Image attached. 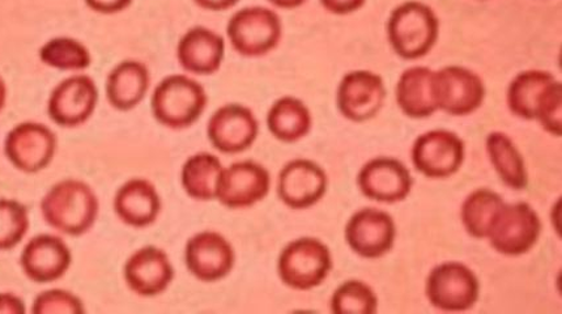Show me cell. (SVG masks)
Here are the masks:
<instances>
[{"label":"cell","instance_id":"6da1fadb","mask_svg":"<svg viewBox=\"0 0 562 314\" xmlns=\"http://www.w3.org/2000/svg\"><path fill=\"white\" fill-rule=\"evenodd\" d=\"M507 106L517 117L537 120L547 133L562 134V86L551 72L529 70L513 79Z\"/></svg>","mask_w":562,"mask_h":314},{"label":"cell","instance_id":"7a4b0ae2","mask_svg":"<svg viewBox=\"0 0 562 314\" xmlns=\"http://www.w3.org/2000/svg\"><path fill=\"white\" fill-rule=\"evenodd\" d=\"M44 220L70 236L85 235L99 214L98 197L83 181L66 180L49 190L41 202Z\"/></svg>","mask_w":562,"mask_h":314},{"label":"cell","instance_id":"3957f363","mask_svg":"<svg viewBox=\"0 0 562 314\" xmlns=\"http://www.w3.org/2000/svg\"><path fill=\"white\" fill-rule=\"evenodd\" d=\"M440 22L429 5L406 2L396 7L387 23L390 44L403 59L427 56L437 43Z\"/></svg>","mask_w":562,"mask_h":314},{"label":"cell","instance_id":"277c9868","mask_svg":"<svg viewBox=\"0 0 562 314\" xmlns=\"http://www.w3.org/2000/svg\"><path fill=\"white\" fill-rule=\"evenodd\" d=\"M207 106L202 85L187 75H171L155 88L150 109L160 125L181 130L194 125Z\"/></svg>","mask_w":562,"mask_h":314},{"label":"cell","instance_id":"5b68a950","mask_svg":"<svg viewBox=\"0 0 562 314\" xmlns=\"http://www.w3.org/2000/svg\"><path fill=\"white\" fill-rule=\"evenodd\" d=\"M331 269L330 249L313 237L299 238L288 244L278 262L281 282L299 291H310L321 285Z\"/></svg>","mask_w":562,"mask_h":314},{"label":"cell","instance_id":"8992f818","mask_svg":"<svg viewBox=\"0 0 562 314\" xmlns=\"http://www.w3.org/2000/svg\"><path fill=\"white\" fill-rule=\"evenodd\" d=\"M281 32L278 13L260 5L237 11L226 29L233 49L248 58L263 57L276 49Z\"/></svg>","mask_w":562,"mask_h":314},{"label":"cell","instance_id":"52a82bcc","mask_svg":"<svg viewBox=\"0 0 562 314\" xmlns=\"http://www.w3.org/2000/svg\"><path fill=\"white\" fill-rule=\"evenodd\" d=\"M425 292L429 303L447 312L469 311L477 303L480 283L469 266L445 262L429 272Z\"/></svg>","mask_w":562,"mask_h":314},{"label":"cell","instance_id":"ba28073f","mask_svg":"<svg viewBox=\"0 0 562 314\" xmlns=\"http://www.w3.org/2000/svg\"><path fill=\"white\" fill-rule=\"evenodd\" d=\"M540 232V217L529 203H505L488 238L496 251L504 256L518 257L537 245Z\"/></svg>","mask_w":562,"mask_h":314},{"label":"cell","instance_id":"9c48e42d","mask_svg":"<svg viewBox=\"0 0 562 314\" xmlns=\"http://www.w3.org/2000/svg\"><path fill=\"white\" fill-rule=\"evenodd\" d=\"M464 152L461 136L449 130H431L415 141L413 162L428 179H448L461 169Z\"/></svg>","mask_w":562,"mask_h":314},{"label":"cell","instance_id":"30bf717a","mask_svg":"<svg viewBox=\"0 0 562 314\" xmlns=\"http://www.w3.org/2000/svg\"><path fill=\"white\" fill-rule=\"evenodd\" d=\"M57 152V136L37 122H24L11 130L4 142V153L12 166L25 173L45 169Z\"/></svg>","mask_w":562,"mask_h":314},{"label":"cell","instance_id":"8fae6325","mask_svg":"<svg viewBox=\"0 0 562 314\" xmlns=\"http://www.w3.org/2000/svg\"><path fill=\"white\" fill-rule=\"evenodd\" d=\"M435 93L438 111L463 117L483 105L485 87L469 68L448 66L435 71Z\"/></svg>","mask_w":562,"mask_h":314},{"label":"cell","instance_id":"7c38bea8","mask_svg":"<svg viewBox=\"0 0 562 314\" xmlns=\"http://www.w3.org/2000/svg\"><path fill=\"white\" fill-rule=\"evenodd\" d=\"M99 90L87 75H72L54 88L47 113L54 124L61 127H78L92 117L98 106Z\"/></svg>","mask_w":562,"mask_h":314},{"label":"cell","instance_id":"4fadbf2b","mask_svg":"<svg viewBox=\"0 0 562 314\" xmlns=\"http://www.w3.org/2000/svg\"><path fill=\"white\" fill-rule=\"evenodd\" d=\"M396 227L392 215L373 208L362 209L349 220L346 240L362 258H381L394 248Z\"/></svg>","mask_w":562,"mask_h":314},{"label":"cell","instance_id":"5bb4252c","mask_svg":"<svg viewBox=\"0 0 562 314\" xmlns=\"http://www.w3.org/2000/svg\"><path fill=\"white\" fill-rule=\"evenodd\" d=\"M385 85L379 74L358 70L341 79L337 102L339 111L352 122H366L380 113L385 102Z\"/></svg>","mask_w":562,"mask_h":314},{"label":"cell","instance_id":"9a60e30c","mask_svg":"<svg viewBox=\"0 0 562 314\" xmlns=\"http://www.w3.org/2000/svg\"><path fill=\"white\" fill-rule=\"evenodd\" d=\"M361 193L368 200L396 203L406 200L414 187L409 169L393 157H376L361 168L358 177Z\"/></svg>","mask_w":562,"mask_h":314},{"label":"cell","instance_id":"2e32d148","mask_svg":"<svg viewBox=\"0 0 562 314\" xmlns=\"http://www.w3.org/2000/svg\"><path fill=\"white\" fill-rule=\"evenodd\" d=\"M259 132L256 115L249 108L228 104L218 108L209 122L212 146L223 154H239L251 147Z\"/></svg>","mask_w":562,"mask_h":314},{"label":"cell","instance_id":"e0dca14e","mask_svg":"<svg viewBox=\"0 0 562 314\" xmlns=\"http://www.w3.org/2000/svg\"><path fill=\"white\" fill-rule=\"evenodd\" d=\"M270 173L258 162L239 161L223 170L216 198L229 209L250 208L269 194Z\"/></svg>","mask_w":562,"mask_h":314},{"label":"cell","instance_id":"ac0fdd59","mask_svg":"<svg viewBox=\"0 0 562 314\" xmlns=\"http://www.w3.org/2000/svg\"><path fill=\"white\" fill-rule=\"evenodd\" d=\"M326 190L325 170L311 160L297 159L288 162L279 175V198L293 210L314 206L324 198Z\"/></svg>","mask_w":562,"mask_h":314},{"label":"cell","instance_id":"d6986e66","mask_svg":"<svg viewBox=\"0 0 562 314\" xmlns=\"http://www.w3.org/2000/svg\"><path fill=\"white\" fill-rule=\"evenodd\" d=\"M187 265L199 281H221L235 265V251L221 234L202 232L187 245Z\"/></svg>","mask_w":562,"mask_h":314},{"label":"cell","instance_id":"ffe728a7","mask_svg":"<svg viewBox=\"0 0 562 314\" xmlns=\"http://www.w3.org/2000/svg\"><path fill=\"white\" fill-rule=\"evenodd\" d=\"M70 265L71 251L57 236H36L23 250V270L25 276L36 283L58 281L70 269Z\"/></svg>","mask_w":562,"mask_h":314},{"label":"cell","instance_id":"44dd1931","mask_svg":"<svg viewBox=\"0 0 562 314\" xmlns=\"http://www.w3.org/2000/svg\"><path fill=\"white\" fill-rule=\"evenodd\" d=\"M173 272L166 251L155 247L135 251L125 266L127 285L144 298L160 295L166 291Z\"/></svg>","mask_w":562,"mask_h":314},{"label":"cell","instance_id":"7402d4cb","mask_svg":"<svg viewBox=\"0 0 562 314\" xmlns=\"http://www.w3.org/2000/svg\"><path fill=\"white\" fill-rule=\"evenodd\" d=\"M225 41L221 34L195 26L178 44L177 58L184 71L194 75H212L222 67Z\"/></svg>","mask_w":562,"mask_h":314},{"label":"cell","instance_id":"603a6c76","mask_svg":"<svg viewBox=\"0 0 562 314\" xmlns=\"http://www.w3.org/2000/svg\"><path fill=\"white\" fill-rule=\"evenodd\" d=\"M396 101L411 119H428L438 111L435 93V71L428 67H411L396 85Z\"/></svg>","mask_w":562,"mask_h":314},{"label":"cell","instance_id":"cb8c5ba5","mask_svg":"<svg viewBox=\"0 0 562 314\" xmlns=\"http://www.w3.org/2000/svg\"><path fill=\"white\" fill-rule=\"evenodd\" d=\"M114 209L120 220L135 228L148 227L159 216L160 197L153 183L134 179L123 186L115 195Z\"/></svg>","mask_w":562,"mask_h":314},{"label":"cell","instance_id":"d4e9b609","mask_svg":"<svg viewBox=\"0 0 562 314\" xmlns=\"http://www.w3.org/2000/svg\"><path fill=\"white\" fill-rule=\"evenodd\" d=\"M149 71L138 60H123L106 79V98L116 111L128 112L138 106L149 90Z\"/></svg>","mask_w":562,"mask_h":314},{"label":"cell","instance_id":"484cf974","mask_svg":"<svg viewBox=\"0 0 562 314\" xmlns=\"http://www.w3.org/2000/svg\"><path fill=\"white\" fill-rule=\"evenodd\" d=\"M313 120L303 101L285 96L279 99L267 114V126L277 139L294 143L311 133Z\"/></svg>","mask_w":562,"mask_h":314},{"label":"cell","instance_id":"4316f807","mask_svg":"<svg viewBox=\"0 0 562 314\" xmlns=\"http://www.w3.org/2000/svg\"><path fill=\"white\" fill-rule=\"evenodd\" d=\"M485 147L493 168L507 188L524 190L529 186L524 156L520 155L509 135L499 132L491 133L486 136Z\"/></svg>","mask_w":562,"mask_h":314},{"label":"cell","instance_id":"83f0119b","mask_svg":"<svg viewBox=\"0 0 562 314\" xmlns=\"http://www.w3.org/2000/svg\"><path fill=\"white\" fill-rule=\"evenodd\" d=\"M223 170L221 160L214 155L202 153L191 156L182 169L183 189L194 200H214Z\"/></svg>","mask_w":562,"mask_h":314},{"label":"cell","instance_id":"f1b7e54d","mask_svg":"<svg viewBox=\"0 0 562 314\" xmlns=\"http://www.w3.org/2000/svg\"><path fill=\"white\" fill-rule=\"evenodd\" d=\"M504 204L502 195L496 191L490 189L472 191L465 198L461 210L462 223L468 234L474 238H488Z\"/></svg>","mask_w":562,"mask_h":314},{"label":"cell","instance_id":"f546056e","mask_svg":"<svg viewBox=\"0 0 562 314\" xmlns=\"http://www.w3.org/2000/svg\"><path fill=\"white\" fill-rule=\"evenodd\" d=\"M40 59L46 66L61 71H81L91 66V53L80 41L57 37L41 47Z\"/></svg>","mask_w":562,"mask_h":314},{"label":"cell","instance_id":"4dcf8cb0","mask_svg":"<svg viewBox=\"0 0 562 314\" xmlns=\"http://www.w3.org/2000/svg\"><path fill=\"white\" fill-rule=\"evenodd\" d=\"M379 306L372 287L361 281L342 283L334 292L331 311L337 314H373Z\"/></svg>","mask_w":562,"mask_h":314},{"label":"cell","instance_id":"1f68e13d","mask_svg":"<svg viewBox=\"0 0 562 314\" xmlns=\"http://www.w3.org/2000/svg\"><path fill=\"white\" fill-rule=\"evenodd\" d=\"M29 228V210L24 204L11 200H0V250L18 247Z\"/></svg>","mask_w":562,"mask_h":314},{"label":"cell","instance_id":"d6a6232c","mask_svg":"<svg viewBox=\"0 0 562 314\" xmlns=\"http://www.w3.org/2000/svg\"><path fill=\"white\" fill-rule=\"evenodd\" d=\"M32 312L34 314H81L85 313V306L71 292L50 290L40 293L34 300Z\"/></svg>","mask_w":562,"mask_h":314},{"label":"cell","instance_id":"836d02e7","mask_svg":"<svg viewBox=\"0 0 562 314\" xmlns=\"http://www.w3.org/2000/svg\"><path fill=\"white\" fill-rule=\"evenodd\" d=\"M86 4L94 12L102 15H114L128 9L133 0H85Z\"/></svg>","mask_w":562,"mask_h":314},{"label":"cell","instance_id":"e575fe53","mask_svg":"<svg viewBox=\"0 0 562 314\" xmlns=\"http://www.w3.org/2000/svg\"><path fill=\"white\" fill-rule=\"evenodd\" d=\"M367 0H321L325 10L334 13V15H349L359 11Z\"/></svg>","mask_w":562,"mask_h":314},{"label":"cell","instance_id":"d590c367","mask_svg":"<svg viewBox=\"0 0 562 314\" xmlns=\"http://www.w3.org/2000/svg\"><path fill=\"white\" fill-rule=\"evenodd\" d=\"M24 314L25 305L22 299L12 293H0V314Z\"/></svg>","mask_w":562,"mask_h":314},{"label":"cell","instance_id":"8d00e7d4","mask_svg":"<svg viewBox=\"0 0 562 314\" xmlns=\"http://www.w3.org/2000/svg\"><path fill=\"white\" fill-rule=\"evenodd\" d=\"M194 2L203 10L221 12L233 9L239 0H194Z\"/></svg>","mask_w":562,"mask_h":314},{"label":"cell","instance_id":"74e56055","mask_svg":"<svg viewBox=\"0 0 562 314\" xmlns=\"http://www.w3.org/2000/svg\"><path fill=\"white\" fill-rule=\"evenodd\" d=\"M270 3L278 7V9L293 10L297 7L303 5L306 0H269Z\"/></svg>","mask_w":562,"mask_h":314},{"label":"cell","instance_id":"f35d334b","mask_svg":"<svg viewBox=\"0 0 562 314\" xmlns=\"http://www.w3.org/2000/svg\"><path fill=\"white\" fill-rule=\"evenodd\" d=\"M7 100V86L2 77H0V112L3 111Z\"/></svg>","mask_w":562,"mask_h":314}]
</instances>
